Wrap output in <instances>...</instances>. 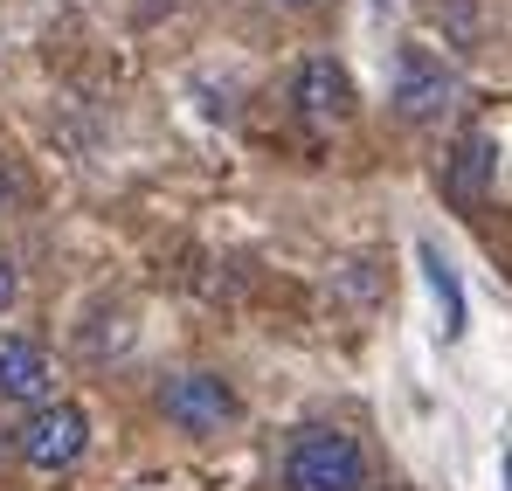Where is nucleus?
Listing matches in <instances>:
<instances>
[{
	"instance_id": "nucleus-9",
	"label": "nucleus",
	"mask_w": 512,
	"mask_h": 491,
	"mask_svg": "<svg viewBox=\"0 0 512 491\" xmlns=\"http://www.w3.org/2000/svg\"><path fill=\"white\" fill-rule=\"evenodd\" d=\"M7 305H14V263L0 256V312H7Z\"/></svg>"
},
{
	"instance_id": "nucleus-7",
	"label": "nucleus",
	"mask_w": 512,
	"mask_h": 491,
	"mask_svg": "<svg viewBox=\"0 0 512 491\" xmlns=\"http://www.w3.org/2000/svg\"><path fill=\"white\" fill-rule=\"evenodd\" d=\"M49 388H56V374H49V353H42L35 339L7 332V339H0V395H7V402H28V409H42V402H49Z\"/></svg>"
},
{
	"instance_id": "nucleus-6",
	"label": "nucleus",
	"mask_w": 512,
	"mask_h": 491,
	"mask_svg": "<svg viewBox=\"0 0 512 491\" xmlns=\"http://www.w3.org/2000/svg\"><path fill=\"white\" fill-rule=\"evenodd\" d=\"M492 173H499V146H492L485 132H464V139L450 146V160H443V194H450L457 208H478V201L492 194Z\"/></svg>"
},
{
	"instance_id": "nucleus-4",
	"label": "nucleus",
	"mask_w": 512,
	"mask_h": 491,
	"mask_svg": "<svg viewBox=\"0 0 512 491\" xmlns=\"http://www.w3.org/2000/svg\"><path fill=\"white\" fill-rule=\"evenodd\" d=\"M160 409H167L173 429H187V436H208V429L236 422V388H229L222 374H180L167 395H160Z\"/></svg>"
},
{
	"instance_id": "nucleus-5",
	"label": "nucleus",
	"mask_w": 512,
	"mask_h": 491,
	"mask_svg": "<svg viewBox=\"0 0 512 491\" xmlns=\"http://www.w3.org/2000/svg\"><path fill=\"white\" fill-rule=\"evenodd\" d=\"M291 104H298L312 125H340L346 111H353V77H346L333 56H312V63H298V77H291Z\"/></svg>"
},
{
	"instance_id": "nucleus-10",
	"label": "nucleus",
	"mask_w": 512,
	"mask_h": 491,
	"mask_svg": "<svg viewBox=\"0 0 512 491\" xmlns=\"http://www.w3.org/2000/svg\"><path fill=\"white\" fill-rule=\"evenodd\" d=\"M277 7H312V0H277Z\"/></svg>"
},
{
	"instance_id": "nucleus-8",
	"label": "nucleus",
	"mask_w": 512,
	"mask_h": 491,
	"mask_svg": "<svg viewBox=\"0 0 512 491\" xmlns=\"http://www.w3.org/2000/svg\"><path fill=\"white\" fill-rule=\"evenodd\" d=\"M423 270H429L436 305H443V339H457V332H464V291H457V277H450V263H443L436 243H423Z\"/></svg>"
},
{
	"instance_id": "nucleus-2",
	"label": "nucleus",
	"mask_w": 512,
	"mask_h": 491,
	"mask_svg": "<svg viewBox=\"0 0 512 491\" xmlns=\"http://www.w3.org/2000/svg\"><path fill=\"white\" fill-rule=\"evenodd\" d=\"M14 450H21L28 471H70L90 450V415L77 402H42V409H28V422L14 429Z\"/></svg>"
},
{
	"instance_id": "nucleus-11",
	"label": "nucleus",
	"mask_w": 512,
	"mask_h": 491,
	"mask_svg": "<svg viewBox=\"0 0 512 491\" xmlns=\"http://www.w3.org/2000/svg\"><path fill=\"white\" fill-rule=\"evenodd\" d=\"M506 485H512V457H506Z\"/></svg>"
},
{
	"instance_id": "nucleus-3",
	"label": "nucleus",
	"mask_w": 512,
	"mask_h": 491,
	"mask_svg": "<svg viewBox=\"0 0 512 491\" xmlns=\"http://www.w3.org/2000/svg\"><path fill=\"white\" fill-rule=\"evenodd\" d=\"M395 111L409 118V125H429V118H443L457 97H464V83H457V70L443 63V56H429V49H402L395 56Z\"/></svg>"
},
{
	"instance_id": "nucleus-1",
	"label": "nucleus",
	"mask_w": 512,
	"mask_h": 491,
	"mask_svg": "<svg viewBox=\"0 0 512 491\" xmlns=\"http://www.w3.org/2000/svg\"><path fill=\"white\" fill-rule=\"evenodd\" d=\"M284 491H367V450L346 429H298L284 450Z\"/></svg>"
}]
</instances>
